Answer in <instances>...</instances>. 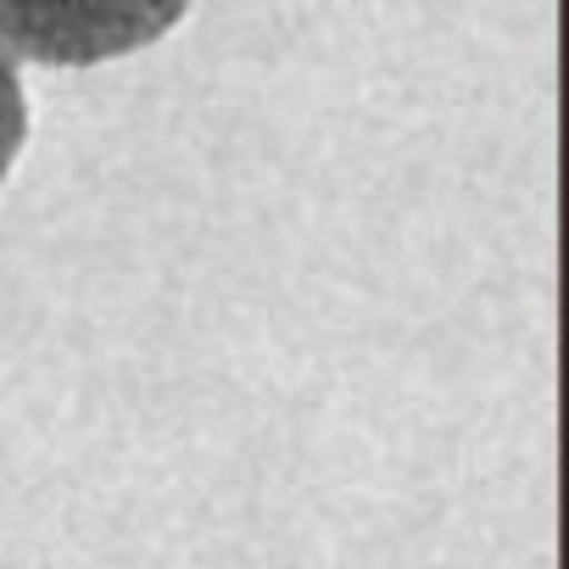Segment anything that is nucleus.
Returning a JSON list of instances; mask_svg holds the SVG:
<instances>
[{"label":"nucleus","instance_id":"nucleus-1","mask_svg":"<svg viewBox=\"0 0 569 569\" xmlns=\"http://www.w3.org/2000/svg\"><path fill=\"white\" fill-rule=\"evenodd\" d=\"M196 0H0V51L40 68H101L157 46Z\"/></svg>","mask_w":569,"mask_h":569},{"label":"nucleus","instance_id":"nucleus-2","mask_svg":"<svg viewBox=\"0 0 569 569\" xmlns=\"http://www.w3.org/2000/svg\"><path fill=\"white\" fill-rule=\"evenodd\" d=\"M29 140V96H23V73H18V57L0 51V184H7L18 151Z\"/></svg>","mask_w":569,"mask_h":569}]
</instances>
